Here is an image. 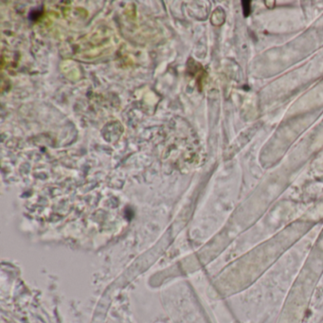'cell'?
I'll return each mask as SVG.
<instances>
[{
	"label": "cell",
	"instance_id": "1",
	"mask_svg": "<svg viewBox=\"0 0 323 323\" xmlns=\"http://www.w3.org/2000/svg\"><path fill=\"white\" fill-rule=\"evenodd\" d=\"M243 11L245 16H248L250 13V1H243Z\"/></svg>",
	"mask_w": 323,
	"mask_h": 323
}]
</instances>
